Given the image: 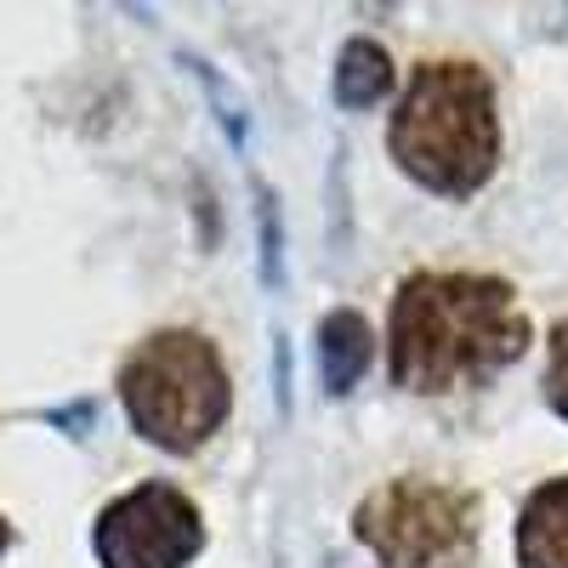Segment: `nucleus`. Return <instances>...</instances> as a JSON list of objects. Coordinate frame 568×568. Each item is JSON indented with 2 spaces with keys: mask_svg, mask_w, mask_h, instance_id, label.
<instances>
[{
  "mask_svg": "<svg viewBox=\"0 0 568 568\" xmlns=\"http://www.w3.org/2000/svg\"><path fill=\"white\" fill-rule=\"evenodd\" d=\"M529 347V313L495 273H409L393 296V382L444 398Z\"/></svg>",
  "mask_w": 568,
  "mask_h": 568,
  "instance_id": "1",
  "label": "nucleus"
},
{
  "mask_svg": "<svg viewBox=\"0 0 568 568\" xmlns=\"http://www.w3.org/2000/svg\"><path fill=\"white\" fill-rule=\"evenodd\" d=\"M387 149L404 165V176H415L433 194L444 200L478 194L500 160V114L489 74L460 58L420 63L409 91L398 98Z\"/></svg>",
  "mask_w": 568,
  "mask_h": 568,
  "instance_id": "2",
  "label": "nucleus"
},
{
  "mask_svg": "<svg viewBox=\"0 0 568 568\" xmlns=\"http://www.w3.org/2000/svg\"><path fill=\"white\" fill-rule=\"evenodd\" d=\"M120 398L142 438L171 455H187L222 426L233 393L216 347L200 329H160L125 358Z\"/></svg>",
  "mask_w": 568,
  "mask_h": 568,
  "instance_id": "3",
  "label": "nucleus"
},
{
  "mask_svg": "<svg viewBox=\"0 0 568 568\" xmlns=\"http://www.w3.org/2000/svg\"><path fill=\"white\" fill-rule=\"evenodd\" d=\"M353 535L387 568H466L478 551V500L433 478H393L358 500Z\"/></svg>",
  "mask_w": 568,
  "mask_h": 568,
  "instance_id": "4",
  "label": "nucleus"
},
{
  "mask_svg": "<svg viewBox=\"0 0 568 568\" xmlns=\"http://www.w3.org/2000/svg\"><path fill=\"white\" fill-rule=\"evenodd\" d=\"M98 557L103 568H182L205 546L200 506L171 484H136L98 517Z\"/></svg>",
  "mask_w": 568,
  "mask_h": 568,
  "instance_id": "5",
  "label": "nucleus"
},
{
  "mask_svg": "<svg viewBox=\"0 0 568 568\" xmlns=\"http://www.w3.org/2000/svg\"><path fill=\"white\" fill-rule=\"evenodd\" d=\"M517 568H568V478L529 495L517 517Z\"/></svg>",
  "mask_w": 568,
  "mask_h": 568,
  "instance_id": "6",
  "label": "nucleus"
},
{
  "mask_svg": "<svg viewBox=\"0 0 568 568\" xmlns=\"http://www.w3.org/2000/svg\"><path fill=\"white\" fill-rule=\"evenodd\" d=\"M369 358H375V336H369L364 313L342 307V313H329L318 324V369H324V387L336 398L358 387V375L369 369Z\"/></svg>",
  "mask_w": 568,
  "mask_h": 568,
  "instance_id": "7",
  "label": "nucleus"
},
{
  "mask_svg": "<svg viewBox=\"0 0 568 568\" xmlns=\"http://www.w3.org/2000/svg\"><path fill=\"white\" fill-rule=\"evenodd\" d=\"M387 91H393V58H387V45L347 40L342 45V63H336V98L347 109H369V103H382Z\"/></svg>",
  "mask_w": 568,
  "mask_h": 568,
  "instance_id": "8",
  "label": "nucleus"
},
{
  "mask_svg": "<svg viewBox=\"0 0 568 568\" xmlns=\"http://www.w3.org/2000/svg\"><path fill=\"white\" fill-rule=\"evenodd\" d=\"M546 398L568 420V318L551 329V358H546Z\"/></svg>",
  "mask_w": 568,
  "mask_h": 568,
  "instance_id": "9",
  "label": "nucleus"
},
{
  "mask_svg": "<svg viewBox=\"0 0 568 568\" xmlns=\"http://www.w3.org/2000/svg\"><path fill=\"white\" fill-rule=\"evenodd\" d=\"M7 540H12V529H7V517H0V551H7Z\"/></svg>",
  "mask_w": 568,
  "mask_h": 568,
  "instance_id": "10",
  "label": "nucleus"
}]
</instances>
